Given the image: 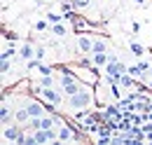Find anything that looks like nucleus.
I'll return each instance as SVG.
<instances>
[{
  "label": "nucleus",
  "mask_w": 152,
  "mask_h": 145,
  "mask_svg": "<svg viewBox=\"0 0 152 145\" xmlns=\"http://www.w3.org/2000/svg\"><path fill=\"white\" fill-rule=\"evenodd\" d=\"M94 103H96V98L91 89H82L77 94H73V96H66V105L70 110H91Z\"/></svg>",
  "instance_id": "obj_1"
},
{
  "label": "nucleus",
  "mask_w": 152,
  "mask_h": 145,
  "mask_svg": "<svg viewBox=\"0 0 152 145\" xmlns=\"http://www.w3.org/2000/svg\"><path fill=\"white\" fill-rule=\"evenodd\" d=\"M35 91H38L47 103H54L56 108H61V105L66 103V98H63L66 94H63V91H58V89H54V87H38Z\"/></svg>",
  "instance_id": "obj_2"
},
{
  "label": "nucleus",
  "mask_w": 152,
  "mask_h": 145,
  "mask_svg": "<svg viewBox=\"0 0 152 145\" xmlns=\"http://www.w3.org/2000/svg\"><path fill=\"white\" fill-rule=\"evenodd\" d=\"M56 131H58V141H80V133H77L73 127L68 124H56Z\"/></svg>",
  "instance_id": "obj_3"
},
{
  "label": "nucleus",
  "mask_w": 152,
  "mask_h": 145,
  "mask_svg": "<svg viewBox=\"0 0 152 145\" xmlns=\"http://www.w3.org/2000/svg\"><path fill=\"white\" fill-rule=\"evenodd\" d=\"M19 136H21V131H19V127H14V124H7V127H2V141L5 143H17L19 141Z\"/></svg>",
  "instance_id": "obj_4"
},
{
  "label": "nucleus",
  "mask_w": 152,
  "mask_h": 145,
  "mask_svg": "<svg viewBox=\"0 0 152 145\" xmlns=\"http://www.w3.org/2000/svg\"><path fill=\"white\" fill-rule=\"evenodd\" d=\"M77 49L82 52V54H94V40L91 37H87V35H80L77 37Z\"/></svg>",
  "instance_id": "obj_5"
},
{
  "label": "nucleus",
  "mask_w": 152,
  "mask_h": 145,
  "mask_svg": "<svg viewBox=\"0 0 152 145\" xmlns=\"http://www.w3.org/2000/svg\"><path fill=\"white\" fill-rule=\"evenodd\" d=\"M26 110H28L31 117H45V112H47V108L40 105V103H35V101H28V103H26Z\"/></svg>",
  "instance_id": "obj_6"
},
{
  "label": "nucleus",
  "mask_w": 152,
  "mask_h": 145,
  "mask_svg": "<svg viewBox=\"0 0 152 145\" xmlns=\"http://www.w3.org/2000/svg\"><path fill=\"white\" fill-rule=\"evenodd\" d=\"M19 56L23 59V61H31V59H35V47H33L31 42L21 45V47H19Z\"/></svg>",
  "instance_id": "obj_7"
},
{
  "label": "nucleus",
  "mask_w": 152,
  "mask_h": 145,
  "mask_svg": "<svg viewBox=\"0 0 152 145\" xmlns=\"http://www.w3.org/2000/svg\"><path fill=\"white\" fill-rule=\"evenodd\" d=\"M49 33H54L56 37H66V35H68V26H66L63 21H58V23H52V26H49Z\"/></svg>",
  "instance_id": "obj_8"
},
{
  "label": "nucleus",
  "mask_w": 152,
  "mask_h": 145,
  "mask_svg": "<svg viewBox=\"0 0 152 145\" xmlns=\"http://www.w3.org/2000/svg\"><path fill=\"white\" fill-rule=\"evenodd\" d=\"M45 19H47L49 23H58V21H66V19H63V14H56V12H47V14H45Z\"/></svg>",
  "instance_id": "obj_9"
},
{
  "label": "nucleus",
  "mask_w": 152,
  "mask_h": 145,
  "mask_svg": "<svg viewBox=\"0 0 152 145\" xmlns=\"http://www.w3.org/2000/svg\"><path fill=\"white\" fill-rule=\"evenodd\" d=\"M38 87H54V77H52V75H42Z\"/></svg>",
  "instance_id": "obj_10"
},
{
  "label": "nucleus",
  "mask_w": 152,
  "mask_h": 145,
  "mask_svg": "<svg viewBox=\"0 0 152 145\" xmlns=\"http://www.w3.org/2000/svg\"><path fill=\"white\" fill-rule=\"evenodd\" d=\"M14 52H19L14 45L10 47V45H5V49H2V54H0V59H10V56H14Z\"/></svg>",
  "instance_id": "obj_11"
},
{
  "label": "nucleus",
  "mask_w": 152,
  "mask_h": 145,
  "mask_svg": "<svg viewBox=\"0 0 152 145\" xmlns=\"http://www.w3.org/2000/svg\"><path fill=\"white\" fill-rule=\"evenodd\" d=\"M129 47H131V52H133L136 56H138V59H140V56L145 54V47H143V45H138V42H131Z\"/></svg>",
  "instance_id": "obj_12"
},
{
  "label": "nucleus",
  "mask_w": 152,
  "mask_h": 145,
  "mask_svg": "<svg viewBox=\"0 0 152 145\" xmlns=\"http://www.w3.org/2000/svg\"><path fill=\"white\" fill-rule=\"evenodd\" d=\"M94 52H108V45L103 40H94Z\"/></svg>",
  "instance_id": "obj_13"
},
{
  "label": "nucleus",
  "mask_w": 152,
  "mask_h": 145,
  "mask_svg": "<svg viewBox=\"0 0 152 145\" xmlns=\"http://www.w3.org/2000/svg\"><path fill=\"white\" fill-rule=\"evenodd\" d=\"M73 2H75L77 10H84V7H89V5H91V0H73Z\"/></svg>",
  "instance_id": "obj_14"
},
{
  "label": "nucleus",
  "mask_w": 152,
  "mask_h": 145,
  "mask_svg": "<svg viewBox=\"0 0 152 145\" xmlns=\"http://www.w3.org/2000/svg\"><path fill=\"white\" fill-rule=\"evenodd\" d=\"M12 68V63H10V59H2V75H7Z\"/></svg>",
  "instance_id": "obj_15"
},
{
  "label": "nucleus",
  "mask_w": 152,
  "mask_h": 145,
  "mask_svg": "<svg viewBox=\"0 0 152 145\" xmlns=\"http://www.w3.org/2000/svg\"><path fill=\"white\" fill-rule=\"evenodd\" d=\"M45 54H47V52H45V47H35V59H40V61H42V59H45Z\"/></svg>",
  "instance_id": "obj_16"
},
{
  "label": "nucleus",
  "mask_w": 152,
  "mask_h": 145,
  "mask_svg": "<svg viewBox=\"0 0 152 145\" xmlns=\"http://www.w3.org/2000/svg\"><path fill=\"white\" fill-rule=\"evenodd\" d=\"M40 72H42V75H52V68H49V66H40Z\"/></svg>",
  "instance_id": "obj_17"
},
{
  "label": "nucleus",
  "mask_w": 152,
  "mask_h": 145,
  "mask_svg": "<svg viewBox=\"0 0 152 145\" xmlns=\"http://www.w3.org/2000/svg\"><path fill=\"white\" fill-rule=\"evenodd\" d=\"M35 5H47V0H33Z\"/></svg>",
  "instance_id": "obj_18"
},
{
  "label": "nucleus",
  "mask_w": 152,
  "mask_h": 145,
  "mask_svg": "<svg viewBox=\"0 0 152 145\" xmlns=\"http://www.w3.org/2000/svg\"><path fill=\"white\" fill-rule=\"evenodd\" d=\"M133 2H136V5H145L148 0H133Z\"/></svg>",
  "instance_id": "obj_19"
}]
</instances>
